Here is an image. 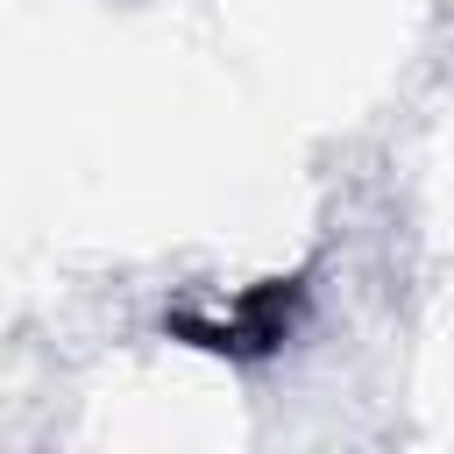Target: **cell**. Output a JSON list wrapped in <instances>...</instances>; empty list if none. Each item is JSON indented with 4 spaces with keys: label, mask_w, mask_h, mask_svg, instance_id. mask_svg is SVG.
Returning a JSON list of instances; mask_svg holds the SVG:
<instances>
[{
    "label": "cell",
    "mask_w": 454,
    "mask_h": 454,
    "mask_svg": "<svg viewBox=\"0 0 454 454\" xmlns=\"http://www.w3.org/2000/svg\"><path fill=\"white\" fill-rule=\"evenodd\" d=\"M298 305H305V284L298 277H270L248 298H234L227 312H177L170 333L192 340V348H213V355H270L291 333Z\"/></svg>",
    "instance_id": "1"
}]
</instances>
